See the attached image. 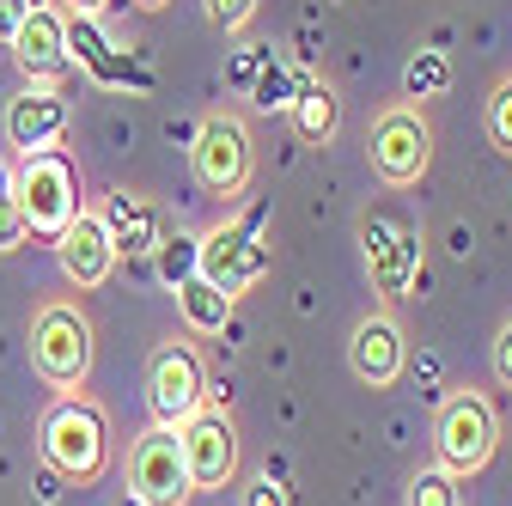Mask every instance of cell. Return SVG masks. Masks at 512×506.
<instances>
[{"label":"cell","mask_w":512,"mask_h":506,"mask_svg":"<svg viewBox=\"0 0 512 506\" xmlns=\"http://www.w3.org/2000/svg\"><path fill=\"white\" fill-rule=\"evenodd\" d=\"M61 129H68V104H61V92H49V86L13 98V110H7V135H13V147H25V153L55 147Z\"/></svg>","instance_id":"obj_16"},{"label":"cell","mask_w":512,"mask_h":506,"mask_svg":"<svg viewBox=\"0 0 512 506\" xmlns=\"http://www.w3.org/2000/svg\"><path fill=\"white\" fill-rule=\"evenodd\" d=\"M177 305H183V324L196 330V336H220L232 324V293H220L208 275H189L177 287Z\"/></svg>","instance_id":"obj_17"},{"label":"cell","mask_w":512,"mask_h":506,"mask_svg":"<svg viewBox=\"0 0 512 506\" xmlns=\"http://www.w3.org/2000/svg\"><path fill=\"white\" fill-rule=\"evenodd\" d=\"M13 55H19V68L31 80H55L61 68H68V19H61L55 7H31L25 25L13 31Z\"/></svg>","instance_id":"obj_13"},{"label":"cell","mask_w":512,"mask_h":506,"mask_svg":"<svg viewBox=\"0 0 512 506\" xmlns=\"http://www.w3.org/2000/svg\"><path fill=\"white\" fill-rule=\"evenodd\" d=\"M122 506H147V500H135V494H128V500H122Z\"/></svg>","instance_id":"obj_33"},{"label":"cell","mask_w":512,"mask_h":506,"mask_svg":"<svg viewBox=\"0 0 512 506\" xmlns=\"http://www.w3.org/2000/svg\"><path fill=\"white\" fill-rule=\"evenodd\" d=\"M433 159V135L415 110H384L372 122V165L384 183H415Z\"/></svg>","instance_id":"obj_11"},{"label":"cell","mask_w":512,"mask_h":506,"mask_svg":"<svg viewBox=\"0 0 512 506\" xmlns=\"http://www.w3.org/2000/svg\"><path fill=\"white\" fill-rule=\"evenodd\" d=\"M110 49V37L98 31V19L92 13H74L68 19V61H80V68H92V61Z\"/></svg>","instance_id":"obj_23"},{"label":"cell","mask_w":512,"mask_h":506,"mask_svg":"<svg viewBox=\"0 0 512 506\" xmlns=\"http://www.w3.org/2000/svg\"><path fill=\"white\" fill-rule=\"evenodd\" d=\"M128 494L147 500V506H183L189 494V470H183V446H177V427H147L128 452Z\"/></svg>","instance_id":"obj_7"},{"label":"cell","mask_w":512,"mask_h":506,"mask_svg":"<svg viewBox=\"0 0 512 506\" xmlns=\"http://www.w3.org/2000/svg\"><path fill=\"white\" fill-rule=\"evenodd\" d=\"M433 446H439V470H452V476L482 470V464L494 458V409H488L476 391L445 397L439 427H433Z\"/></svg>","instance_id":"obj_6"},{"label":"cell","mask_w":512,"mask_h":506,"mask_svg":"<svg viewBox=\"0 0 512 506\" xmlns=\"http://www.w3.org/2000/svg\"><path fill=\"white\" fill-rule=\"evenodd\" d=\"M244 506H287V488H281V476L269 470V476H256L250 488H244Z\"/></svg>","instance_id":"obj_27"},{"label":"cell","mask_w":512,"mask_h":506,"mask_svg":"<svg viewBox=\"0 0 512 506\" xmlns=\"http://www.w3.org/2000/svg\"><path fill=\"white\" fill-rule=\"evenodd\" d=\"M494 372H500V385L512 391V324L500 330V342H494Z\"/></svg>","instance_id":"obj_29"},{"label":"cell","mask_w":512,"mask_h":506,"mask_svg":"<svg viewBox=\"0 0 512 506\" xmlns=\"http://www.w3.org/2000/svg\"><path fill=\"white\" fill-rule=\"evenodd\" d=\"M98 220H104V232L116 244V257H153V244L165 238L159 232V208L147 196H128V189H116Z\"/></svg>","instance_id":"obj_14"},{"label":"cell","mask_w":512,"mask_h":506,"mask_svg":"<svg viewBox=\"0 0 512 506\" xmlns=\"http://www.w3.org/2000/svg\"><path fill=\"white\" fill-rule=\"evenodd\" d=\"M31 360L49 385H80L92 366V324L74 305H43L31 324Z\"/></svg>","instance_id":"obj_5"},{"label":"cell","mask_w":512,"mask_h":506,"mask_svg":"<svg viewBox=\"0 0 512 506\" xmlns=\"http://www.w3.org/2000/svg\"><path fill=\"white\" fill-rule=\"evenodd\" d=\"M55 257H61V269H68V281L104 287L110 263H116V244H110V232H104L98 214H74L68 226H61V238H55Z\"/></svg>","instance_id":"obj_12"},{"label":"cell","mask_w":512,"mask_h":506,"mask_svg":"<svg viewBox=\"0 0 512 506\" xmlns=\"http://www.w3.org/2000/svg\"><path fill=\"white\" fill-rule=\"evenodd\" d=\"M202 397H208V372H202L196 348H183V342L159 348L153 366H147V403H153V421H159V427H183L189 415L202 409Z\"/></svg>","instance_id":"obj_8"},{"label":"cell","mask_w":512,"mask_h":506,"mask_svg":"<svg viewBox=\"0 0 512 506\" xmlns=\"http://www.w3.org/2000/svg\"><path fill=\"white\" fill-rule=\"evenodd\" d=\"M86 74H92L98 86H116V92H128V86H135V92H153V80H159V74L147 68L141 55H128V49H116V43H110V49L92 61Z\"/></svg>","instance_id":"obj_19"},{"label":"cell","mask_w":512,"mask_h":506,"mask_svg":"<svg viewBox=\"0 0 512 506\" xmlns=\"http://www.w3.org/2000/svg\"><path fill=\"white\" fill-rule=\"evenodd\" d=\"M250 13H256V0H208V19H214V25H226V31L250 25Z\"/></svg>","instance_id":"obj_26"},{"label":"cell","mask_w":512,"mask_h":506,"mask_svg":"<svg viewBox=\"0 0 512 506\" xmlns=\"http://www.w3.org/2000/svg\"><path fill=\"white\" fill-rule=\"evenodd\" d=\"M135 7H165V0H135Z\"/></svg>","instance_id":"obj_32"},{"label":"cell","mask_w":512,"mask_h":506,"mask_svg":"<svg viewBox=\"0 0 512 506\" xmlns=\"http://www.w3.org/2000/svg\"><path fill=\"white\" fill-rule=\"evenodd\" d=\"M403 86H409V98H433V92L452 86V61H445V49H421V55L409 61Z\"/></svg>","instance_id":"obj_21"},{"label":"cell","mask_w":512,"mask_h":506,"mask_svg":"<svg viewBox=\"0 0 512 506\" xmlns=\"http://www.w3.org/2000/svg\"><path fill=\"white\" fill-rule=\"evenodd\" d=\"M287 110H293L299 141H330V135H336V122H342V110H336V92H330V86H299Z\"/></svg>","instance_id":"obj_18"},{"label":"cell","mask_w":512,"mask_h":506,"mask_svg":"<svg viewBox=\"0 0 512 506\" xmlns=\"http://www.w3.org/2000/svg\"><path fill=\"white\" fill-rule=\"evenodd\" d=\"M104 7V0H74V13H98Z\"/></svg>","instance_id":"obj_31"},{"label":"cell","mask_w":512,"mask_h":506,"mask_svg":"<svg viewBox=\"0 0 512 506\" xmlns=\"http://www.w3.org/2000/svg\"><path fill=\"white\" fill-rule=\"evenodd\" d=\"M263 220H269V202H256V208H244L238 220H226V226H214V232L202 238V275H208L220 293H232V299L269 269Z\"/></svg>","instance_id":"obj_4"},{"label":"cell","mask_w":512,"mask_h":506,"mask_svg":"<svg viewBox=\"0 0 512 506\" xmlns=\"http://www.w3.org/2000/svg\"><path fill=\"white\" fill-rule=\"evenodd\" d=\"M13 202H19V220L31 238H61V226H68L80 214V171L68 153L55 147H37L25 153V165L13 171Z\"/></svg>","instance_id":"obj_1"},{"label":"cell","mask_w":512,"mask_h":506,"mask_svg":"<svg viewBox=\"0 0 512 506\" xmlns=\"http://www.w3.org/2000/svg\"><path fill=\"white\" fill-rule=\"evenodd\" d=\"M488 135H494L500 153H512V80L488 98Z\"/></svg>","instance_id":"obj_25"},{"label":"cell","mask_w":512,"mask_h":506,"mask_svg":"<svg viewBox=\"0 0 512 506\" xmlns=\"http://www.w3.org/2000/svg\"><path fill=\"white\" fill-rule=\"evenodd\" d=\"M360 244H366V269L378 281L384 299H409L415 275H421V226L397 208H372L360 220Z\"/></svg>","instance_id":"obj_3"},{"label":"cell","mask_w":512,"mask_h":506,"mask_svg":"<svg viewBox=\"0 0 512 506\" xmlns=\"http://www.w3.org/2000/svg\"><path fill=\"white\" fill-rule=\"evenodd\" d=\"M348 366L354 378H366V385H391V378L403 372V330L391 318H366L348 342Z\"/></svg>","instance_id":"obj_15"},{"label":"cell","mask_w":512,"mask_h":506,"mask_svg":"<svg viewBox=\"0 0 512 506\" xmlns=\"http://www.w3.org/2000/svg\"><path fill=\"white\" fill-rule=\"evenodd\" d=\"M43 458L49 470L74 476V482H92L104 464H110V421L98 403L86 397H61L49 415H43Z\"/></svg>","instance_id":"obj_2"},{"label":"cell","mask_w":512,"mask_h":506,"mask_svg":"<svg viewBox=\"0 0 512 506\" xmlns=\"http://www.w3.org/2000/svg\"><path fill=\"white\" fill-rule=\"evenodd\" d=\"M177 446H183L189 488H226V482H232V470H238V433H232V421H226V415L196 409V415L183 421Z\"/></svg>","instance_id":"obj_10"},{"label":"cell","mask_w":512,"mask_h":506,"mask_svg":"<svg viewBox=\"0 0 512 506\" xmlns=\"http://www.w3.org/2000/svg\"><path fill=\"white\" fill-rule=\"evenodd\" d=\"M263 61H269L263 49H250V55H238V68H232V80H238V86H250L256 74H263Z\"/></svg>","instance_id":"obj_30"},{"label":"cell","mask_w":512,"mask_h":506,"mask_svg":"<svg viewBox=\"0 0 512 506\" xmlns=\"http://www.w3.org/2000/svg\"><path fill=\"white\" fill-rule=\"evenodd\" d=\"M293 92H299V80H293L287 68H275V61H263V74L250 80V104H256V110H287Z\"/></svg>","instance_id":"obj_22"},{"label":"cell","mask_w":512,"mask_h":506,"mask_svg":"<svg viewBox=\"0 0 512 506\" xmlns=\"http://www.w3.org/2000/svg\"><path fill=\"white\" fill-rule=\"evenodd\" d=\"M153 269L165 287H183L189 275H202V238H189V232H171L153 244Z\"/></svg>","instance_id":"obj_20"},{"label":"cell","mask_w":512,"mask_h":506,"mask_svg":"<svg viewBox=\"0 0 512 506\" xmlns=\"http://www.w3.org/2000/svg\"><path fill=\"white\" fill-rule=\"evenodd\" d=\"M409 506H458V476L452 470H421L409 482Z\"/></svg>","instance_id":"obj_24"},{"label":"cell","mask_w":512,"mask_h":506,"mask_svg":"<svg viewBox=\"0 0 512 506\" xmlns=\"http://www.w3.org/2000/svg\"><path fill=\"white\" fill-rule=\"evenodd\" d=\"M25 13H31V0H0V43H13V31L25 25Z\"/></svg>","instance_id":"obj_28"},{"label":"cell","mask_w":512,"mask_h":506,"mask_svg":"<svg viewBox=\"0 0 512 506\" xmlns=\"http://www.w3.org/2000/svg\"><path fill=\"white\" fill-rule=\"evenodd\" d=\"M189 153H196V183L208 196H238L250 183V135L238 116H208Z\"/></svg>","instance_id":"obj_9"}]
</instances>
